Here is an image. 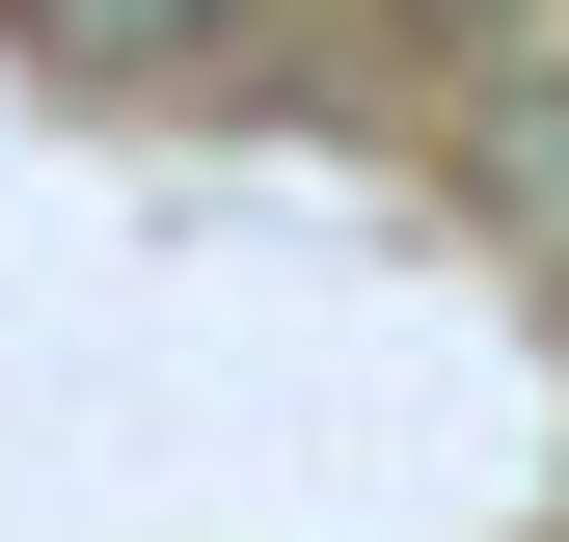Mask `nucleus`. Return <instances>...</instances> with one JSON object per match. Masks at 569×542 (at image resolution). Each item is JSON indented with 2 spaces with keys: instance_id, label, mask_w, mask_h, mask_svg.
Instances as JSON below:
<instances>
[{
  "instance_id": "obj_1",
  "label": "nucleus",
  "mask_w": 569,
  "mask_h": 542,
  "mask_svg": "<svg viewBox=\"0 0 569 542\" xmlns=\"http://www.w3.org/2000/svg\"><path fill=\"white\" fill-rule=\"evenodd\" d=\"M0 28H28L54 82H136V109H163V82H244L299 0H0Z\"/></svg>"
}]
</instances>
